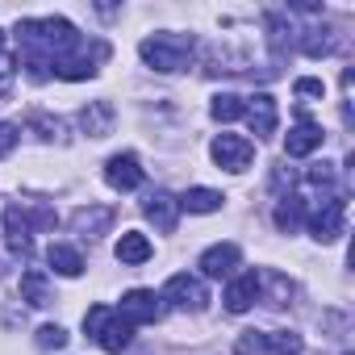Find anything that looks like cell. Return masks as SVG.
Instances as JSON below:
<instances>
[{"instance_id": "1", "label": "cell", "mask_w": 355, "mask_h": 355, "mask_svg": "<svg viewBox=\"0 0 355 355\" xmlns=\"http://www.w3.org/2000/svg\"><path fill=\"white\" fill-rule=\"evenodd\" d=\"M17 34H21V42L30 46V55L38 51V59H46L51 67H55L59 59H67V51L80 46L76 26L63 21V17H34V21H21Z\"/></svg>"}, {"instance_id": "2", "label": "cell", "mask_w": 355, "mask_h": 355, "mask_svg": "<svg viewBox=\"0 0 355 355\" xmlns=\"http://www.w3.org/2000/svg\"><path fill=\"white\" fill-rule=\"evenodd\" d=\"M138 55H142L146 67L171 76V71H184V67H189V59H193V38H184V34H155V38H142Z\"/></svg>"}, {"instance_id": "3", "label": "cell", "mask_w": 355, "mask_h": 355, "mask_svg": "<svg viewBox=\"0 0 355 355\" xmlns=\"http://www.w3.org/2000/svg\"><path fill=\"white\" fill-rule=\"evenodd\" d=\"M84 330L96 338V347L101 351H125L130 347V338H134V326L117 313V309H109V305H92L88 313H84Z\"/></svg>"}, {"instance_id": "4", "label": "cell", "mask_w": 355, "mask_h": 355, "mask_svg": "<svg viewBox=\"0 0 355 355\" xmlns=\"http://www.w3.org/2000/svg\"><path fill=\"white\" fill-rule=\"evenodd\" d=\"M209 155H214V163L226 167V171H247L251 159H255V142L243 138V134H218L214 146H209Z\"/></svg>"}, {"instance_id": "5", "label": "cell", "mask_w": 355, "mask_h": 355, "mask_svg": "<svg viewBox=\"0 0 355 355\" xmlns=\"http://www.w3.org/2000/svg\"><path fill=\"white\" fill-rule=\"evenodd\" d=\"M163 301H171L175 309H193V313H201V309L209 305V288H205L197 276L180 272V276H171V280H167V288H163Z\"/></svg>"}, {"instance_id": "6", "label": "cell", "mask_w": 355, "mask_h": 355, "mask_svg": "<svg viewBox=\"0 0 355 355\" xmlns=\"http://www.w3.org/2000/svg\"><path fill=\"white\" fill-rule=\"evenodd\" d=\"M343 218H347V201L343 197H326L313 214H309V234L318 243H334L343 234Z\"/></svg>"}, {"instance_id": "7", "label": "cell", "mask_w": 355, "mask_h": 355, "mask_svg": "<svg viewBox=\"0 0 355 355\" xmlns=\"http://www.w3.org/2000/svg\"><path fill=\"white\" fill-rule=\"evenodd\" d=\"M130 326H146V322H159L163 318V305H159V297L150 293V288H130L125 297H121V309H117Z\"/></svg>"}, {"instance_id": "8", "label": "cell", "mask_w": 355, "mask_h": 355, "mask_svg": "<svg viewBox=\"0 0 355 355\" xmlns=\"http://www.w3.org/2000/svg\"><path fill=\"white\" fill-rule=\"evenodd\" d=\"M105 184L117 189V193H134V189L142 184V163H138V155H130V150L113 155V159L105 163Z\"/></svg>"}, {"instance_id": "9", "label": "cell", "mask_w": 355, "mask_h": 355, "mask_svg": "<svg viewBox=\"0 0 355 355\" xmlns=\"http://www.w3.org/2000/svg\"><path fill=\"white\" fill-rule=\"evenodd\" d=\"M239 259H243V251L234 247V243H218V247H209L205 255H201V276H209V280H222V276H234V268H239Z\"/></svg>"}, {"instance_id": "10", "label": "cell", "mask_w": 355, "mask_h": 355, "mask_svg": "<svg viewBox=\"0 0 355 355\" xmlns=\"http://www.w3.org/2000/svg\"><path fill=\"white\" fill-rule=\"evenodd\" d=\"M243 117L251 121V134H255V138H272V134H276V101H272L268 92L251 96V101L243 105Z\"/></svg>"}, {"instance_id": "11", "label": "cell", "mask_w": 355, "mask_h": 355, "mask_svg": "<svg viewBox=\"0 0 355 355\" xmlns=\"http://www.w3.org/2000/svg\"><path fill=\"white\" fill-rule=\"evenodd\" d=\"M322 125H313L309 117H301L293 130H288V138H284V155L288 159H305V155H313L318 146H322Z\"/></svg>"}, {"instance_id": "12", "label": "cell", "mask_w": 355, "mask_h": 355, "mask_svg": "<svg viewBox=\"0 0 355 355\" xmlns=\"http://www.w3.org/2000/svg\"><path fill=\"white\" fill-rule=\"evenodd\" d=\"M226 309L230 313H247L255 301H259V272H243V276H234L230 284H226Z\"/></svg>"}, {"instance_id": "13", "label": "cell", "mask_w": 355, "mask_h": 355, "mask_svg": "<svg viewBox=\"0 0 355 355\" xmlns=\"http://www.w3.org/2000/svg\"><path fill=\"white\" fill-rule=\"evenodd\" d=\"M142 214H146V222H155V230L171 234V230H175V218H180V205H175L171 193H150V197L142 201Z\"/></svg>"}, {"instance_id": "14", "label": "cell", "mask_w": 355, "mask_h": 355, "mask_svg": "<svg viewBox=\"0 0 355 355\" xmlns=\"http://www.w3.org/2000/svg\"><path fill=\"white\" fill-rule=\"evenodd\" d=\"M113 121H117V109H113L109 101H92V105L80 113V130H84L88 138H105V134H113Z\"/></svg>"}, {"instance_id": "15", "label": "cell", "mask_w": 355, "mask_h": 355, "mask_svg": "<svg viewBox=\"0 0 355 355\" xmlns=\"http://www.w3.org/2000/svg\"><path fill=\"white\" fill-rule=\"evenodd\" d=\"M71 226H76L80 239H96V234H105V230L113 226V209H109V205H88V209H80V214L71 218Z\"/></svg>"}, {"instance_id": "16", "label": "cell", "mask_w": 355, "mask_h": 355, "mask_svg": "<svg viewBox=\"0 0 355 355\" xmlns=\"http://www.w3.org/2000/svg\"><path fill=\"white\" fill-rule=\"evenodd\" d=\"M5 234H9V251H17L26 259L30 255V218L21 214V205L5 209Z\"/></svg>"}, {"instance_id": "17", "label": "cell", "mask_w": 355, "mask_h": 355, "mask_svg": "<svg viewBox=\"0 0 355 355\" xmlns=\"http://www.w3.org/2000/svg\"><path fill=\"white\" fill-rule=\"evenodd\" d=\"M21 301H26V305H34V309H46V305L55 301L51 280H46V272H42V268H30V272L21 276Z\"/></svg>"}, {"instance_id": "18", "label": "cell", "mask_w": 355, "mask_h": 355, "mask_svg": "<svg viewBox=\"0 0 355 355\" xmlns=\"http://www.w3.org/2000/svg\"><path fill=\"white\" fill-rule=\"evenodd\" d=\"M334 46H338V38H334V30H330V26H318V30H305V34H301V51H305L309 59L334 55Z\"/></svg>"}, {"instance_id": "19", "label": "cell", "mask_w": 355, "mask_h": 355, "mask_svg": "<svg viewBox=\"0 0 355 355\" xmlns=\"http://www.w3.org/2000/svg\"><path fill=\"white\" fill-rule=\"evenodd\" d=\"M117 259H121V263H146V259H150V243H146V234L125 230V234L117 239Z\"/></svg>"}, {"instance_id": "20", "label": "cell", "mask_w": 355, "mask_h": 355, "mask_svg": "<svg viewBox=\"0 0 355 355\" xmlns=\"http://www.w3.org/2000/svg\"><path fill=\"white\" fill-rule=\"evenodd\" d=\"M46 259H51V268H55L59 276H80V272H84V259H80V251H76V247H63V243H51V251H46Z\"/></svg>"}, {"instance_id": "21", "label": "cell", "mask_w": 355, "mask_h": 355, "mask_svg": "<svg viewBox=\"0 0 355 355\" xmlns=\"http://www.w3.org/2000/svg\"><path fill=\"white\" fill-rule=\"evenodd\" d=\"M175 205L189 209V214H214V209H222V193H214V189H189Z\"/></svg>"}, {"instance_id": "22", "label": "cell", "mask_w": 355, "mask_h": 355, "mask_svg": "<svg viewBox=\"0 0 355 355\" xmlns=\"http://www.w3.org/2000/svg\"><path fill=\"white\" fill-rule=\"evenodd\" d=\"M301 347H305V338L293 330H268L263 334V351H272V355H301Z\"/></svg>"}, {"instance_id": "23", "label": "cell", "mask_w": 355, "mask_h": 355, "mask_svg": "<svg viewBox=\"0 0 355 355\" xmlns=\"http://www.w3.org/2000/svg\"><path fill=\"white\" fill-rule=\"evenodd\" d=\"M55 76H59V80H92V76H96V59H88V55L59 59V63H55Z\"/></svg>"}, {"instance_id": "24", "label": "cell", "mask_w": 355, "mask_h": 355, "mask_svg": "<svg viewBox=\"0 0 355 355\" xmlns=\"http://www.w3.org/2000/svg\"><path fill=\"white\" fill-rule=\"evenodd\" d=\"M301 214H305V205H301V197H284V201L276 205V226H280L284 234H293V230L301 226Z\"/></svg>"}, {"instance_id": "25", "label": "cell", "mask_w": 355, "mask_h": 355, "mask_svg": "<svg viewBox=\"0 0 355 355\" xmlns=\"http://www.w3.org/2000/svg\"><path fill=\"white\" fill-rule=\"evenodd\" d=\"M209 113H214V121H239V117H243V96L222 92V96H214Z\"/></svg>"}, {"instance_id": "26", "label": "cell", "mask_w": 355, "mask_h": 355, "mask_svg": "<svg viewBox=\"0 0 355 355\" xmlns=\"http://www.w3.org/2000/svg\"><path fill=\"white\" fill-rule=\"evenodd\" d=\"M34 343H38L42 351H59V347H67V330H63V326H38Z\"/></svg>"}, {"instance_id": "27", "label": "cell", "mask_w": 355, "mask_h": 355, "mask_svg": "<svg viewBox=\"0 0 355 355\" xmlns=\"http://www.w3.org/2000/svg\"><path fill=\"white\" fill-rule=\"evenodd\" d=\"M239 355H268V351H263V334L247 330V334L239 338Z\"/></svg>"}, {"instance_id": "28", "label": "cell", "mask_w": 355, "mask_h": 355, "mask_svg": "<svg viewBox=\"0 0 355 355\" xmlns=\"http://www.w3.org/2000/svg\"><path fill=\"white\" fill-rule=\"evenodd\" d=\"M17 146V125H9V121H0V159H5L9 150Z\"/></svg>"}, {"instance_id": "29", "label": "cell", "mask_w": 355, "mask_h": 355, "mask_svg": "<svg viewBox=\"0 0 355 355\" xmlns=\"http://www.w3.org/2000/svg\"><path fill=\"white\" fill-rule=\"evenodd\" d=\"M293 88H297V96H322V92H326V88H322V80H309V76H305V80H297Z\"/></svg>"}, {"instance_id": "30", "label": "cell", "mask_w": 355, "mask_h": 355, "mask_svg": "<svg viewBox=\"0 0 355 355\" xmlns=\"http://www.w3.org/2000/svg\"><path fill=\"white\" fill-rule=\"evenodd\" d=\"M30 125H34V130H42V138H55V134H59V125H51L46 117H30Z\"/></svg>"}, {"instance_id": "31", "label": "cell", "mask_w": 355, "mask_h": 355, "mask_svg": "<svg viewBox=\"0 0 355 355\" xmlns=\"http://www.w3.org/2000/svg\"><path fill=\"white\" fill-rule=\"evenodd\" d=\"M0 46H5V34H0Z\"/></svg>"}, {"instance_id": "32", "label": "cell", "mask_w": 355, "mask_h": 355, "mask_svg": "<svg viewBox=\"0 0 355 355\" xmlns=\"http://www.w3.org/2000/svg\"><path fill=\"white\" fill-rule=\"evenodd\" d=\"M347 355H351V351H347Z\"/></svg>"}]
</instances>
